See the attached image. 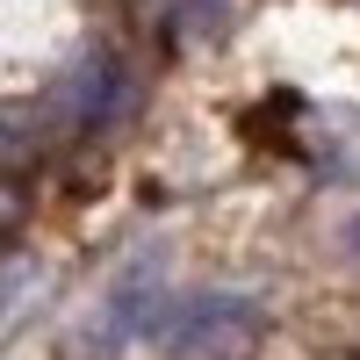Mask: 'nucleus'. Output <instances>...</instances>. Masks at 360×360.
<instances>
[{
	"label": "nucleus",
	"mask_w": 360,
	"mask_h": 360,
	"mask_svg": "<svg viewBox=\"0 0 360 360\" xmlns=\"http://www.w3.org/2000/svg\"><path fill=\"white\" fill-rule=\"evenodd\" d=\"M353 238H360V224H353Z\"/></svg>",
	"instance_id": "obj_1"
}]
</instances>
